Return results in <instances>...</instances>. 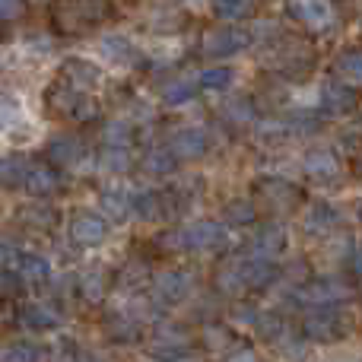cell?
<instances>
[{"instance_id":"obj_1","label":"cell","mask_w":362,"mask_h":362,"mask_svg":"<svg viewBox=\"0 0 362 362\" xmlns=\"http://www.w3.org/2000/svg\"><path fill=\"white\" fill-rule=\"evenodd\" d=\"M105 10H108L105 0H64L61 13H57V23H61V29L76 32V29H86V25L99 23L105 16Z\"/></svg>"},{"instance_id":"obj_2","label":"cell","mask_w":362,"mask_h":362,"mask_svg":"<svg viewBox=\"0 0 362 362\" xmlns=\"http://www.w3.org/2000/svg\"><path fill=\"white\" fill-rule=\"evenodd\" d=\"M226 229L219 223H210V219H197V223L185 226V229L178 232V242L185 245V248L191 251H213L219 248V245H226Z\"/></svg>"},{"instance_id":"obj_3","label":"cell","mask_w":362,"mask_h":362,"mask_svg":"<svg viewBox=\"0 0 362 362\" xmlns=\"http://www.w3.org/2000/svg\"><path fill=\"white\" fill-rule=\"evenodd\" d=\"M286 6L308 29H327L337 19V10H334L331 0H286Z\"/></svg>"},{"instance_id":"obj_4","label":"cell","mask_w":362,"mask_h":362,"mask_svg":"<svg viewBox=\"0 0 362 362\" xmlns=\"http://www.w3.org/2000/svg\"><path fill=\"white\" fill-rule=\"evenodd\" d=\"M108 226L102 216H95V213H80V216L70 223V235H74L76 245H83V248H93V245H99L102 238H105Z\"/></svg>"},{"instance_id":"obj_5","label":"cell","mask_w":362,"mask_h":362,"mask_svg":"<svg viewBox=\"0 0 362 362\" xmlns=\"http://www.w3.org/2000/svg\"><path fill=\"white\" fill-rule=\"evenodd\" d=\"M245 45H248V35L238 29H219V32H210L204 42L206 54L213 57H226V54H235V51H242Z\"/></svg>"},{"instance_id":"obj_6","label":"cell","mask_w":362,"mask_h":362,"mask_svg":"<svg viewBox=\"0 0 362 362\" xmlns=\"http://www.w3.org/2000/svg\"><path fill=\"white\" fill-rule=\"evenodd\" d=\"M187 293H191V276H187V274L169 270V274H159L156 276V296H159V302H169V305H175V302L187 299Z\"/></svg>"},{"instance_id":"obj_7","label":"cell","mask_w":362,"mask_h":362,"mask_svg":"<svg viewBox=\"0 0 362 362\" xmlns=\"http://www.w3.org/2000/svg\"><path fill=\"white\" fill-rule=\"evenodd\" d=\"M99 54L108 64H121V67H134V61H137V48L124 35H105L99 42Z\"/></svg>"},{"instance_id":"obj_8","label":"cell","mask_w":362,"mask_h":362,"mask_svg":"<svg viewBox=\"0 0 362 362\" xmlns=\"http://www.w3.org/2000/svg\"><path fill=\"white\" fill-rule=\"evenodd\" d=\"M6 255V267L19 276H29V280H42L48 276V264L35 255H25V251H4Z\"/></svg>"},{"instance_id":"obj_9","label":"cell","mask_w":362,"mask_h":362,"mask_svg":"<svg viewBox=\"0 0 362 362\" xmlns=\"http://www.w3.org/2000/svg\"><path fill=\"white\" fill-rule=\"evenodd\" d=\"M204 150H206V134L200 127H185V131H178L172 137V153L181 159H194Z\"/></svg>"},{"instance_id":"obj_10","label":"cell","mask_w":362,"mask_h":362,"mask_svg":"<svg viewBox=\"0 0 362 362\" xmlns=\"http://www.w3.org/2000/svg\"><path fill=\"white\" fill-rule=\"evenodd\" d=\"M305 331L312 334V337H318V340H337L340 334H344V321H340V315L325 312V315L308 318L305 321Z\"/></svg>"},{"instance_id":"obj_11","label":"cell","mask_w":362,"mask_h":362,"mask_svg":"<svg viewBox=\"0 0 362 362\" xmlns=\"http://www.w3.org/2000/svg\"><path fill=\"white\" fill-rule=\"evenodd\" d=\"M102 210L115 219H124L127 213L134 210V197L127 191H121V187H112V191H105V197H102Z\"/></svg>"},{"instance_id":"obj_12","label":"cell","mask_w":362,"mask_h":362,"mask_svg":"<svg viewBox=\"0 0 362 362\" xmlns=\"http://www.w3.org/2000/svg\"><path fill=\"white\" fill-rule=\"evenodd\" d=\"M305 172L308 175H315V178H334L340 172V165H337V159L331 156V153H308L305 156Z\"/></svg>"},{"instance_id":"obj_13","label":"cell","mask_w":362,"mask_h":362,"mask_svg":"<svg viewBox=\"0 0 362 362\" xmlns=\"http://www.w3.org/2000/svg\"><path fill=\"white\" fill-rule=\"evenodd\" d=\"M337 74L344 76L350 86H362V51H346V54H340Z\"/></svg>"},{"instance_id":"obj_14","label":"cell","mask_w":362,"mask_h":362,"mask_svg":"<svg viewBox=\"0 0 362 362\" xmlns=\"http://www.w3.org/2000/svg\"><path fill=\"white\" fill-rule=\"evenodd\" d=\"M23 185L29 187L32 194H48V191H54V175H51L48 169H42V165H29Z\"/></svg>"},{"instance_id":"obj_15","label":"cell","mask_w":362,"mask_h":362,"mask_svg":"<svg viewBox=\"0 0 362 362\" xmlns=\"http://www.w3.org/2000/svg\"><path fill=\"white\" fill-rule=\"evenodd\" d=\"M23 318H25V325L29 327H54L57 321H61L54 308H48V305H25Z\"/></svg>"},{"instance_id":"obj_16","label":"cell","mask_w":362,"mask_h":362,"mask_svg":"<svg viewBox=\"0 0 362 362\" xmlns=\"http://www.w3.org/2000/svg\"><path fill=\"white\" fill-rule=\"evenodd\" d=\"M325 105H327V112H334V115H340V112H346V108H353V93L346 86H325Z\"/></svg>"},{"instance_id":"obj_17","label":"cell","mask_w":362,"mask_h":362,"mask_svg":"<svg viewBox=\"0 0 362 362\" xmlns=\"http://www.w3.org/2000/svg\"><path fill=\"white\" fill-rule=\"evenodd\" d=\"M334 223H337V213H334L327 204L312 206V213H308V219H305V226H308L312 232H327Z\"/></svg>"},{"instance_id":"obj_18","label":"cell","mask_w":362,"mask_h":362,"mask_svg":"<svg viewBox=\"0 0 362 362\" xmlns=\"http://www.w3.org/2000/svg\"><path fill=\"white\" fill-rule=\"evenodd\" d=\"M48 156L61 165H74L76 159H80V144H76V140H57V144H51Z\"/></svg>"},{"instance_id":"obj_19","label":"cell","mask_w":362,"mask_h":362,"mask_svg":"<svg viewBox=\"0 0 362 362\" xmlns=\"http://www.w3.org/2000/svg\"><path fill=\"white\" fill-rule=\"evenodd\" d=\"M280 248H283V229L270 226V229H264L261 235H257V245H255L257 255H276Z\"/></svg>"},{"instance_id":"obj_20","label":"cell","mask_w":362,"mask_h":362,"mask_svg":"<svg viewBox=\"0 0 362 362\" xmlns=\"http://www.w3.org/2000/svg\"><path fill=\"white\" fill-rule=\"evenodd\" d=\"M251 10V0H216V13L223 19H242Z\"/></svg>"},{"instance_id":"obj_21","label":"cell","mask_w":362,"mask_h":362,"mask_svg":"<svg viewBox=\"0 0 362 362\" xmlns=\"http://www.w3.org/2000/svg\"><path fill=\"white\" fill-rule=\"evenodd\" d=\"M19 118H23V112H19L16 102L6 99V95H0V131H10Z\"/></svg>"},{"instance_id":"obj_22","label":"cell","mask_w":362,"mask_h":362,"mask_svg":"<svg viewBox=\"0 0 362 362\" xmlns=\"http://www.w3.org/2000/svg\"><path fill=\"white\" fill-rule=\"evenodd\" d=\"M232 83V70H204L200 74V86H206V89H226Z\"/></svg>"},{"instance_id":"obj_23","label":"cell","mask_w":362,"mask_h":362,"mask_svg":"<svg viewBox=\"0 0 362 362\" xmlns=\"http://www.w3.org/2000/svg\"><path fill=\"white\" fill-rule=\"evenodd\" d=\"M200 83V80H197ZM197 83L194 80H185V83H175V86H169L165 89V102H169V105H178V102H185V99H191L194 93H197Z\"/></svg>"},{"instance_id":"obj_24","label":"cell","mask_w":362,"mask_h":362,"mask_svg":"<svg viewBox=\"0 0 362 362\" xmlns=\"http://www.w3.org/2000/svg\"><path fill=\"white\" fill-rule=\"evenodd\" d=\"M25 172H29V165L25 163H0V178L6 181V185H16V181H25Z\"/></svg>"},{"instance_id":"obj_25","label":"cell","mask_w":362,"mask_h":362,"mask_svg":"<svg viewBox=\"0 0 362 362\" xmlns=\"http://www.w3.org/2000/svg\"><path fill=\"white\" fill-rule=\"evenodd\" d=\"M127 137H131V124H127V121H115V124H108V131H105L108 146H118V144L124 146Z\"/></svg>"},{"instance_id":"obj_26","label":"cell","mask_w":362,"mask_h":362,"mask_svg":"<svg viewBox=\"0 0 362 362\" xmlns=\"http://www.w3.org/2000/svg\"><path fill=\"white\" fill-rule=\"evenodd\" d=\"M334 286H327V283H318V286H312V289H305V299L308 302H331V299H337L340 293H331Z\"/></svg>"},{"instance_id":"obj_27","label":"cell","mask_w":362,"mask_h":362,"mask_svg":"<svg viewBox=\"0 0 362 362\" xmlns=\"http://www.w3.org/2000/svg\"><path fill=\"white\" fill-rule=\"evenodd\" d=\"M102 163H105V169H115V172H121V169H127V153L121 150V153H115V146L102 156Z\"/></svg>"},{"instance_id":"obj_28","label":"cell","mask_w":362,"mask_h":362,"mask_svg":"<svg viewBox=\"0 0 362 362\" xmlns=\"http://www.w3.org/2000/svg\"><path fill=\"white\" fill-rule=\"evenodd\" d=\"M23 13V0H0V16L10 19V16H19Z\"/></svg>"},{"instance_id":"obj_29","label":"cell","mask_w":362,"mask_h":362,"mask_svg":"<svg viewBox=\"0 0 362 362\" xmlns=\"http://www.w3.org/2000/svg\"><path fill=\"white\" fill-rule=\"evenodd\" d=\"M6 359H38L42 353H35V350H25V346H16V350H6L4 353Z\"/></svg>"},{"instance_id":"obj_30","label":"cell","mask_w":362,"mask_h":362,"mask_svg":"<svg viewBox=\"0 0 362 362\" xmlns=\"http://www.w3.org/2000/svg\"><path fill=\"white\" fill-rule=\"evenodd\" d=\"M150 169H156V172L172 169V159H165V156H150Z\"/></svg>"},{"instance_id":"obj_31","label":"cell","mask_w":362,"mask_h":362,"mask_svg":"<svg viewBox=\"0 0 362 362\" xmlns=\"http://www.w3.org/2000/svg\"><path fill=\"white\" fill-rule=\"evenodd\" d=\"M353 267H356V270H359V274H362V245H359V248H356V255H353Z\"/></svg>"}]
</instances>
